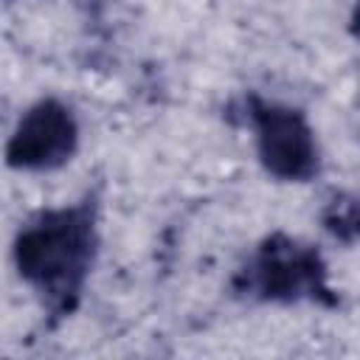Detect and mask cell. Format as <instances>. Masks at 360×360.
Returning <instances> with one entry per match:
<instances>
[{"label":"cell","instance_id":"1","mask_svg":"<svg viewBox=\"0 0 360 360\" xmlns=\"http://www.w3.org/2000/svg\"><path fill=\"white\" fill-rule=\"evenodd\" d=\"M96 250L93 205L45 211L28 222L14 245L20 276L53 312H70L87 278Z\"/></svg>","mask_w":360,"mask_h":360},{"label":"cell","instance_id":"2","mask_svg":"<svg viewBox=\"0 0 360 360\" xmlns=\"http://www.w3.org/2000/svg\"><path fill=\"white\" fill-rule=\"evenodd\" d=\"M245 290L264 301H332L318 253L287 236H273L259 248L245 270Z\"/></svg>","mask_w":360,"mask_h":360},{"label":"cell","instance_id":"3","mask_svg":"<svg viewBox=\"0 0 360 360\" xmlns=\"http://www.w3.org/2000/svg\"><path fill=\"white\" fill-rule=\"evenodd\" d=\"M259 158L278 180H309L318 172V146L307 118L298 110L250 98Z\"/></svg>","mask_w":360,"mask_h":360},{"label":"cell","instance_id":"4","mask_svg":"<svg viewBox=\"0 0 360 360\" xmlns=\"http://www.w3.org/2000/svg\"><path fill=\"white\" fill-rule=\"evenodd\" d=\"M79 129L73 112L56 98L37 101L17 124L6 158L14 169H56L76 152Z\"/></svg>","mask_w":360,"mask_h":360},{"label":"cell","instance_id":"5","mask_svg":"<svg viewBox=\"0 0 360 360\" xmlns=\"http://www.w3.org/2000/svg\"><path fill=\"white\" fill-rule=\"evenodd\" d=\"M326 228L340 239H354L360 233V202L357 200H335L323 217Z\"/></svg>","mask_w":360,"mask_h":360},{"label":"cell","instance_id":"6","mask_svg":"<svg viewBox=\"0 0 360 360\" xmlns=\"http://www.w3.org/2000/svg\"><path fill=\"white\" fill-rule=\"evenodd\" d=\"M352 34L360 39V3H357V8H354V17H352Z\"/></svg>","mask_w":360,"mask_h":360}]
</instances>
